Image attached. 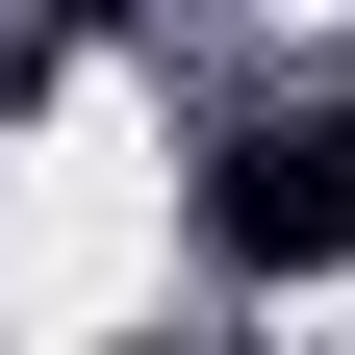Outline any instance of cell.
<instances>
[{
	"label": "cell",
	"instance_id": "cell-1",
	"mask_svg": "<svg viewBox=\"0 0 355 355\" xmlns=\"http://www.w3.org/2000/svg\"><path fill=\"white\" fill-rule=\"evenodd\" d=\"M203 254H229V279H330L355 254V102H254L229 153H203Z\"/></svg>",
	"mask_w": 355,
	"mask_h": 355
}]
</instances>
